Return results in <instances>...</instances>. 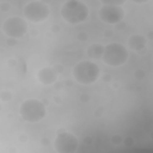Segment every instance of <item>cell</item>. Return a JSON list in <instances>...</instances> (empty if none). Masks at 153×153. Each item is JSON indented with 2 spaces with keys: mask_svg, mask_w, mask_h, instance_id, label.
<instances>
[{
  "mask_svg": "<svg viewBox=\"0 0 153 153\" xmlns=\"http://www.w3.org/2000/svg\"><path fill=\"white\" fill-rule=\"evenodd\" d=\"M102 3V5H118L122 6L127 0H99Z\"/></svg>",
  "mask_w": 153,
  "mask_h": 153,
  "instance_id": "13",
  "label": "cell"
},
{
  "mask_svg": "<svg viewBox=\"0 0 153 153\" xmlns=\"http://www.w3.org/2000/svg\"><path fill=\"white\" fill-rule=\"evenodd\" d=\"M54 102H55L56 104H60V103H61V98L57 97V96H55V97H54Z\"/></svg>",
  "mask_w": 153,
  "mask_h": 153,
  "instance_id": "36",
  "label": "cell"
},
{
  "mask_svg": "<svg viewBox=\"0 0 153 153\" xmlns=\"http://www.w3.org/2000/svg\"><path fill=\"white\" fill-rule=\"evenodd\" d=\"M90 99H91V97H90V95H87V94H83V95H80V96H79V101H80L83 104L88 103V102H90Z\"/></svg>",
  "mask_w": 153,
  "mask_h": 153,
  "instance_id": "21",
  "label": "cell"
},
{
  "mask_svg": "<svg viewBox=\"0 0 153 153\" xmlns=\"http://www.w3.org/2000/svg\"><path fill=\"white\" fill-rule=\"evenodd\" d=\"M9 152L10 153H17V148L16 147H10L9 148Z\"/></svg>",
  "mask_w": 153,
  "mask_h": 153,
  "instance_id": "37",
  "label": "cell"
},
{
  "mask_svg": "<svg viewBox=\"0 0 153 153\" xmlns=\"http://www.w3.org/2000/svg\"><path fill=\"white\" fill-rule=\"evenodd\" d=\"M53 68H54V71L57 73V74H62L64 73V71H65V67L61 65V64H55V65H53L51 66Z\"/></svg>",
  "mask_w": 153,
  "mask_h": 153,
  "instance_id": "20",
  "label": "cell"
},
{
  "mask_svg": "<svg viewBox=\"0 0 153 153\" xmlns=\"http://www.w3.org/2000/svg\"><path fill=\"white\" fill-rule=\"evenodd\" d=\"M132 3L134 4H147L148 1H151V0H131Z\"/></svg>",
  "mask_w": 153,
  "mask_h": 153,
  "instance_id": "31",
  "label": "cell"
},
{
  "mask_svg": "<svg viewBox=\"0 0 153 153\" xmlns=\"http://www.w3.org/2000/svg\"><path fill=\"white\" fill-rule=\"evenodd\" d=\"M62 19L70 24L84 23L90 16L88 6L81 0H67L60 10Z\"/></svg>",
  "mask_w": 153,
  "mask_h": 153,
  "instance_id": "1",
  "label": "cell"
},
{
  "mask_svg": "<svg viewBox=\"0 0 153 153\" xmlns=\"http://www.w3.org/2000/svg\"><path fill=\"white\" fill-rule=\"evenodd\" d=\"M152 37H153V33L152 31H148V34H147V37H146V40H152Z\"/></svg>",
  "mask_w": 153,
  "mask_h": 153,
  "instance_id": "34",
  "label": "cell"
},
{
  "mask_svg": "<svg viewBox=\"0 0 153 153\" xmlns=\"http://www.w3.org/2000/svg\"><path fill=\"white\" fill-rule=\"evenodd\" d=\"M53 85H54V88H55V90H57V91L62 90V88L65 87V83H64V81H59V80H56Z\"/></svg>",
  "mask_w": 153,
  "mask_h": 153,
  "instance_id": "23",
  "label": "cell"
},
{
  "mask_svg": "<svg viewBox=\"0 0 153 153\" xmlns=\"http://www.w3.org/2000/svg\"><path fill=\"white\" fill-rule=\"evenodd\" d=\"M129 59L128 49L118 42H111L104 46L102 61L109 67H121Z\"/></svg>",
  "mask_w": 153,
  "mask_h": 153,
  "instance_id": "4",
  "label": "cell"
},
{
  "mask_svg": "<svg viewBox=\"0 0 153 153\" xmlns=\"http://www.w3.org/2000/svg\"><path fill=\"white\" fill-rule=\"evenodd\" d=\"M17 43H18V40H17V38L9 37V38L6 40V44H7L10 48H12V47H16V46H17Z\"/></svg>",
  "mask_w": 153,
  "mask_h": 153,
  "instance_id": "22",
  "label": "cell"
},
{
  "mask_svg": "<svg viewBox=\"0 0 153 153\" xmlns=\"http://www.w3.org/2000/svg\"><path fill=\"white\" fill-rule=\"evenodd\" d=\"M134 77H135L136 80H144L145 77H146V72H145L144 70L139 68V70H136V71L134 72Z\"/></svg>",
  "mask_w": 153,
  "mask_h": 153,
  "instance_id": "16",
  "label": "cell"
},
{
  "mask_svg": "<svg viewBox=\"0 0 153 153\" xmlns=\"http://www.w3.org/2000/svg\"><path fill=\"white\" fill-rule=\"evenodd\" d=\"M60 30H61V26H60L59 24H53V25L50 26L51 34H57V33H60Z\"/></svg>",
  "mask_w": 153,
  "mask_h": 153,
  "instance_id": "24",
  "label": "cell"
},
{
  "mask_svg": "<svg viewBox=\"0 0 153 153\" xmlns=\"http://www.w3.org/2000/svg\"><path fill=\"white\" fill-rule=\"evenodd\" d=\"M105 114V108L103 107V105H99V107H97L96 108V110L94 111V116L96 117V118H101V117H103V115Z\"/></svg>",
  "mask_w": 153,
  "mask_h": 153,
  "instance_id": "15",
  "label": "cell"
},
{
  "mask_svg": "<svg viewBox=\"0 0 153 153\" xmlns=\"http://www.w3.org/2000/svg\"><path fill=\"white\" fill-rule=\"evenodd\" d=\"M103 36L105 37V38H111L112 36H114V31L111 29H105V31L103 33Z\"/></svg>",
  "mask_w": 153,
  "mask_h": 153,
  "instance_id": "28",
  "label": "cell"
},
{
  "mask_svg": "<svg viewBox=\"0 0 153 153\" xmlns=\"http://www.w3.org/2000/svg\"><path fill=\"white\" fill-rule=\"evenodd\" d=\"M128 47L133 51L139 53L140 50H142V49H145L147 47V40H146L145 36H142L140 34H134L128 40Z\"/></svg>",
  "mask_w": 153,
  "mask_h": 153,
  "instance_id": "10",
  "label": "cell"
},
{
  "mask_svg": "<svg viewBox=\"0 0 153 153\" xmlns=\"http://www.w3.org/2000/svg\"><path fill=\"white\" fill-rule=\"evenodd\" d=\"M112 87H114V88H116V90H117V88H120V83L115 81V83L112 84Z\"/></svg>",
  "mask_w": 153,
  "mask_h": 153,
  "instance_id": "38",
  "label": "cell"
},
{
  "mask_svg": "<svg viewBox=\"0 0 153 153\" xmlns=\"http://www.w3.org/2000/svg\"><path fill=\"white\" fill-rule=\"evenodd\" d=\"M47 105L36 98H28L19 107V116L28 123L41 122L47 115Z\"/></svg>",
  "mask_w": 153,
  "mask_h": 153,
  "instance_id": "3",
  "label": "cell"
},
{
  "mask_svg": "<svg viewBox=\"0 0 153 153\" xmlns=\"http://www.w3.org/2000/svg\"><path fill=\"white\" fill-rule=\"evenodd\" d=\"M41 101H42V102H43L46 105H48V104H49V101H47V99H41Z\"/></svg>",
  "mask_w": 153,
  "mask_h": 153,
  "instance_id": "40",
  "label": "cell"
},
{
  "mask_svg": "<svg viewBox=\"0 0 153 153\" xmlns=\"http://www.w3.org/2000/svg\"><path fill=\"white\" fill-rule=\"evenodd\" d=\"M77 40L80 41V42H85L88 40V34L86 31H79L77 34Z\"/></svg>",
  "mask_w": 153,
  "mask_h": 153,
  "instance_id": "18",
  "label": "cell"
},
{
  "mask_svg": "<svg viewBox=\"0 0 153 153\" xmlns=\"http://www.w3.org/2000/svg\"><path fill=\"white\" fill-rule=\"evenodd\" d=\"M30 35H31V36H37L38 35V31H37V30H35V29H29V31H28Z\"/></svg>",
  "mask_w": 153,
  "mask_h": 153,
  "instance_id": "32",
  "label": "cell"
},
{
  "mask_svg": "<svg viewBox=\"0 0 153 153\" xmlns=\"http://www.w3.org/2000/svg\"><path fill=\"white\" fill-rule=\"evenodd\" d=\"M12 99V92L9 90H3L1 92H0V101L4 102V103H7Z\"/></svg>",
  "mask_w": 153,
  "mask_h": 153,
  "instance_id": "12",
  "label": "cell"
},
{
  "mask_svg": "<svg viewBox=\"0 0 153 153\" xmlns=\"http://www.w3.org/2000/svg\"><path fill=\"white\" fill-rule=\"evenodd\" d=\"M17 64H18V60L15 57H10V60H7V66L10 67H16Z\"/></svg>",
  "mask_w": 153,
  "mask_h": 153,
  "instance_id": "25",
  "label": "cell"
},
{
  "mask_svg": "<svg viewBox=\"0 0 153 153\" xmlns=\"http://www.w3.org/2000/svg\"><path fill=\"white\" fill-rule=\"evenodd\" d=\"M102 80H103L104 83H111V81H112V77H111V74L105 73V74L102 77Z\"/></svg>",
  "mask_w": 153,
  "mask_h": 153,
  "instance_id": "29",
  "label": "cell"
},
{
  "mask_svg": "<svg viewBox=\"0 0 153 153\" xmlns=\"http://www.w3.org/2000/svg\"><path fill=\"white\" fill-rule=\"evenodd\" d=\"M99 19L107 24L115 25L116 23L123 20L125 10L118 5H102L98 10Z\"/></svg>",
  "mask_w": 153,
  "mask_h": 153,
  "instance_id": "8",
  "label": "cell"
},
{
  "mask_svg": "<svg viewBox=\"0 0 153 153\" xmlns=\"http://www.w3.org/2000/svg\"><path fill=\"white\" fill-rule=\"evenodd\" d=\"M122 145H125L126 147H133L134 146V138L132 136H126L123 138V141H122Z\"/></svg>",
  "mask_w": 153,
  "mask_h": 153,
  "instance_id": "17",
  "label": "cell"
},
{
  "mask_svg": "<svg viewBox=\"0 0 153 153\" xmlns=\"http://www.w3.org/2000/svg\"><path fill=\"white\" fill-rule=\"evenodd\" d=\"M115 29H116V30H123V29H126V23H125V20H121V22L116 23V24H115Z\"/></svg>",
  "mask_w": 153,
  "mask_h": 153,
  "instance_id": "26",
  "label": "cell"
},
{
  "mask_svg": "<svg viewBox=\"0 0 153 153\" xmlns=\"http://www.w3.org/2000/svg\"><path fill=\"white\" fill-rule=\"evenodd\" d=\"M84 144H85V145H91V144H92V138H91V136L85 138V139H84Z\"/></svg>",
  "mask_w": 153,
  "mask_h": 153,
  "instance_id": "33",
  "label": "cell"
},
{
  "mask_svg": "<svg viewBox=\"0 0 153 153\" xmlns=\"http://www.w3.org/2000/svg\"><path fill=\"white\" fill-rule=\"evenodd\" d=\"M110 140H111V144L118 146V145H122V141H123V136H122L121 134H115V135L111 136Z\"/></svg>",
  "mask_w": 153,
  "mask_h": 153,
  "instance_id": "14",
  "label": "cell"
},
{
  "mask_svg": "<svg viewBox=\"0 0 153 153\" xmlns=\"http://www.w3.org/2000/svg\"><path fill=\"white\" fill-rule=\"evenodd\" d=\"M57 73L54 71V68L51 66H47V67H42L37 74H36V78L37 80L44 85V86H48V85H53L56 80H57Z\"/></svg>",
  "mask_w": 153,
  "mask_h": 153,
  "instance_id": "9",
  "label": "cell"
},
{
  "mask_svg": "<svg viewBox=\"0 0 153 153\" xmlns=\"http://www.w3.org/2000/svg\"><path fill=\"white\" fill-rule=\"evenodd\" d=\"M73 78L78 84L91 85L96 83L101 77L99 66L91 60H83L73 67Z\"/></svg>",
  "mask_w": 153,
  "mask_h": 153,
  "instance_id": "2",
  "label": "cell"
},
{
  "mask_svg": "<svg viewBox=\"0 0 153 153\" xmlns=\"http://www.w3.org/2000/svg\"><path fill=\"white\" fill-rule=\"evenodd\" d=\"M40 142H41V145H42L43 147H47V146H49V145H50V140H49L47 136H43V138L41 139V141H40Z\"/></svg>",
  "mask_w": 153,
  "mask_h": 153,
  "instance_id": "30",
  "label": "cell"
},
{
  "mask_svg": "<svg viewBox=\"0 0 153 153\" xmlns=\"http://www.w3.org/2000/svg\"><path fill=\"white\" fill-rule=\"evenodd\" d=\"M18 140H19L20 144H26V142L29 141V136H28L26 134H19Z\"/></svg>",
  "mask_w": 153,
  "mask_h": 153,
  "instance_id": "27",
  "label": "cell"
},
{
  "mask_svg": "<svg viewBox=\"0 0 153 153\" xmlns=\"http://www.w3.org/2000/svg\"><path fill=\"white\" fill-rule=\"evenodd\" d=\"M0 111H1V107H0Z\"/></svg>",
  "mask_w": 153,
  "mask_h": 153,
  "instance_id": "41",
  "label": "cell"
},
{
  "mask_svg": "<svg viewBox=\"0 0 153 153\" xmlns=\"http://www.w3.org/2000/svg\"><path fill=\"white\" fill-rule=\"evenodd\" d=\"M103 51H104V46L102 43H92L86 49V55L91 60H101Z\"/></svg>",
  "mask_w": 153,
  "mask_h": 153,
  "instance_id": "11",
  "label": "cell"
},
{
  "mask_svg": "<svg viewBox=\"0 0 153 153\" xmlns=\"http://www.w3.org/2000/svg\"><path fill=\"white\" fill-rule=\"evenodd\" d=\"M65 83V86H72L74 83L73 81H71V80H66V81H64Z\"/></svg>",
  "mask_w": 153,
  "mask_h": 153,
  "instance_id": "35",
  "label": "cell"
},
{
  "mask_svg": "<svg viewBox=\"0 0 153 153\" xmlns=\"http://www.w3.org/2000/svg\"><path fill=\"white\" fill-rule=\"evenodd\" d=\"M1 30L7 37L12 38H22L24 37L29 31V25L26 19L18 17V16H11L6 18L1 25Z\"/></svg>",
  "mask_w": 153,
  "mask_h": 153,
  "instance_id": "5",
  "label": "cell"
},
{
  "mask_svg": "<svg viewBox=\"0 0 153 153\" xmlns=\"http://www.w3.org/2000/svg\"><path fill=\"white\" fill-rule=\"evenodd\" d=\"M11 10V4L7 1H1L0 3V11L1 12H9Z\"/></svg>",
  "mask_w": 153,
  "mask_h": 153,
  "instance_id": "19",
  "label": "cell"
},
{
  "mask_svg": "<svg viewBox=\"0 0 153 153\" xmlns=\"http://www.w3.org/2000/svg\"><path fill=\"white\" fill-rule=\"evenodd\" d=\"M53 145L57 153H75L79 148V140L73 133L60 129Z\"/></svg>",
  "mask_w": 153,
  "mask_h": 153,
  "instance_id": "7",
  "label": "cell"
},
{
  "mask_svg": "<svg viewBox=\"0 0 153 153\" xmlns=\"http://www.w3.org/2000/svg\"><path fill=\"white\" fill-rule=\"evenodd\" d=\"M23 15L26 20L31 23H42L49 17L50 9L41 0H33L24 6Z\"/></svg>",
  "mask_w": 153,
  "mask_h": 153,
  "instance_id": "6",
  "label": "cell"
},
{
  "mask_svg": "<svg viewBox=\"0 0 153 153\" xmlns=\"http://www.w3.org/2000/svg\"><path fill=\"white\" fill-rule=\"evenodd\" d=\"M41 1H42V3H44V4H47V5H48V4H50V3H51V0H41Z\"/></svg>",
  "mask_w": 153,
  "mask_h": 153,
  "instance_id": "39",
  "label": "cell"
}]
</instances>
